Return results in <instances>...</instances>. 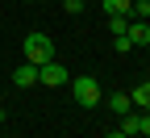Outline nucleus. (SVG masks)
I'll use <instances>...</instances> for the list:
<instances>
[{
  "instance_id": "15",
  "label": "nucleus",
  "mask_w": 150,
  "mask_h": 138,
  "mask_svg": "<svg viewBox=\"0 0 150 138\" xmlns=\"http://www.w3.org/2000/svg\"><path fill=\"white\" fill-rule=\"evenodd\" d=\"M0 117H4V96H0Z\"/></svg>"
},
{
  "instance_id": "11",
  "label": "nucleus",
  "mask_w": 150,
  "mask_h": 138,
  "mask_svg": "<svg viewBox=\"0 0 150 138\" xmlns=\"http://www.w3.org/2000/svg\"><path fill=\"white\" fill-rule=\"evenodd\" d=\"M129 13H138L142 21H150V0H134V9H129Z\"/></svg>"
},
{
  "instance_id": "6",
  "label": "nucleus",
  "mask_w": 150,
  "mask_h": 138,
  "mask_svg": "<svg viewBox=\"0 0 150 138\" xmlns=\"http://www.w3.org/2000/svg\"><path fill=\"white\" fill-rule=\"evenodd\" d=\"M104 105H108L112 113H121V117H125V113H129V105H134V101H129L125 92H112V96H104Z\"/></svg>"
},
{
  "instance_id": "4",
  "label": "nucleus",
  "mask_w": 150,
  "mask_h": 138,
  "mask_svg": "<svg viewBox=\"0 0 150 138\" xmlns=\"http://www.w3.org/2000/svg\"><path fill=\"white\" fill-rule=\"evenodd\" d=\"M13 84H17V88H33V84H38V63L17 67V71H13Z\"/></svg>"
},
{
  "instance_id": "14",
  "label": "nucleus",
  "mask_w": 150,
  "mask_h": 138,
  "mask_svg": "<svg viewBox=\"0 0 150 138\" xmlns=\"http://www.w3.org/2000/svg\"><path fill=\"white\" fill-rule=\"evenodd\" d=\"M104 138H125V134H121V130H112V134H104Z\"/></svg>"
},
{
  "instance_id": "13",
  "label": "nucleus",
  "mask_w": 150,
  "mask_h": 138,
  "mask_svg": "<svg viewBox=\"0 0 150 138\" xmlns=\"http://www.w3.org/2000/svg\"><path fill=\"white\" fill-rule=\"evenodd\" d=\"M63 9H67V13H79V9H83V0H63Z\"/></svg>"
},
{
  "instance_id": "2",
  "label": "nucleus",
  "mask_w": 150,
  "mask_h": 138,
  "mask_svg": "<svg viewBox=\"0 0 150 138\" xmlns=\"http://www.w3.org/2000/svg\"><path fill=\"white\" fill-rule=\"evenodd\" d=\"M54 59V42H50V34H25V63H50Z\"/></svg>"
},
{
  "instance_id": "9",
  "label": "nucleus",
  "mask_w": 150,
  "mask_h": 138,
  "mask_svg": "<svg viewBox=\"0 0 150 138\" xmlns=\"http://www.w3.org/2000/svg\"><path fill=\"white\" fill-rule=\"evenodd\" d=\"M129 101H134V105H142V109H146V105H150V84H138L134 92H129Z\"/></svg>"
},
{
  "instance_id": "8",
  "label": "nucleus",
  "mask_w": 150,
  "mask_h": 138,
  "mask_svg": "<svg viewBox=\"0 0 150 138\" xmlns=\"http://www.w3.org/2000/svg\"><path fill=\"white\" fill-rule=\"evenodd\" d=\"M121 134H125V138L142 134V117H138V113H125V122H121Z\"/></svg>"
},
{
  "instance_id": "16",
  "label": "nucleus",
  "mask_w": 150,
  "mask_h": 138,
  "mask_svg": "<svg viewBox=\"0 0 150 138\" xmlns=\"http://www.w3.org/2000/svg\"><path fill=\"white\" fill-rule=\"evenodd\" d=\"M134 138H138V134H134Z\"/></svg>"
},
{
  "instance_id": "10",
  "label": "nucleus",
  "mask_w": 150,
  "mask_h": 138,
  "mask_svg": "<svg viewBox=\"0 0 150 138\" xmlns=\"http://www.w3.org/2000/svg\"><path fill=\"white\" fill-rule=\"evenodd\" d=\"M112 46H117L121 54H129V50H134V42H129V34H117V38H112Z\"/></svg>"
},
{
  "instance_id": "12",
  "label": "nucleus",
  "mask_w": 150,
  "mask_h": 138,
  "mask_svg": "<svg viewBox=\"0 0 150 138\" xmlns=\"http://www.w3.org/2000/svg\"><path fill=\"white\" fill-rule=\"evenodd\" d=\"M108 29H112V34H125L129 21H125V17H108Z\"/></svg>"
},
{
  "instance_id": "3",
  "label": "nucleus",
  "mask_w": 150,
  "mask_h": 138,
  "mask_svg": "<svg viewBox=\"0 0 150 138\" xmlns=\"http://www.w3.org/2000/svg\"><path fill=\"white\" fill-rule=\"evenodd\" d=\"M38 84H46V88H63V84H71V71L59 63V59H50V63L38 67Z\"/></svg>"
},
{
  "instance_id": "7",
  "label": "nucleus",
  "mask_w": 150,
  "mask_h": 138,
  "mask_svg": "<svg viewBox=\"0 0 150 138\" xmlns=\"http://www.w3.org/2000/svg\"><path fill=\"white\" fill-rule=\"evenodd\" d=\"M129 9H134V0H104L108 17H129Z\"/></svg>"
},
{
  "instance_id": "5",
  "label": "nucleus",
  "mask_w": 150,
  "mask_h": 138,
  "mask_svg": "<svg viewBox=\"0 0 150 138\" xmlns=\"http://www.w3.org/2000/svg\"><path fill=\"white\" fill-rule=\"evenodd\" d=\"M125 34H129V42H134V46H150V25H146V21H134Z\"/></svg>"
},
{
  "instance_id": "1",
  "label": "nucleus",
  "mask_w": 150,
  "mask_h": 138,
  "mask_svg": "<svg viewBox=\"0 0 150 138\" xmlns=\"http://www.w3.org/2000/svg\"><path fill=\"white\" fill-rule=\"evenodd\" d=\"M71 96H75L83 109H96V105L104 101V92H100V84L92 80V75H75V80H71Z\"/></svg>"
}]
</instances>
